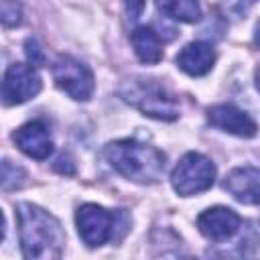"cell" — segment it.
I'll return each mask as SVG.
<instances>
[{
  "label": "cell",
  "mask_w": 260,
  "mask_h": 260,
  "mask_svg": "<svg viewBox=\"0 0 260 260\" xmlns=\"http://www.w3.org/2000/svg\"><path fill=\"white\" fill-rule=\"evenodd\" d=\"M18 238L24 258L30 260H55L61 258L65 248V232L61 221L32 203L16 205Z\"/></svg>",
  "instance_id": "cell-1"
},
{
  "label": "cell",
  "mask_w": 260,
  "mask_h": 260,
  "mask_svg": "<svg viewBox=\"0 0 260 260\" xmlns=\"http://www.w3.org/2000/svg\"><path fill=\"white\" fill-rule=\"evenodd\" d=\"M104 156L122 177L140 185L156 183L162 177L167 165V156L162 150L134 138L110 142L104 148Z\"/></svg>",
  "instance_id": "cell-2"
},
{
  "label": "cell",
  "mask_w": 260,
  "mask_h": 260,
  "mask_svg": "<svg viewBox=\"0 0 260 260\" xmlns=\"http://www.w3.org/2000/svg\"><path fill=\"white\" fill-rule=\"evenodd\" d=\"M118 93L126 104H130L148 118L171 122L179 116L177 100L156 79H146V77L126 79L122 81Z\"/></svg>",
  "instance_id": "cell-3"
},
{
  "label": "cell",
  "mask_w": 260,
  "mask_h": 260,
  "mask_svg": "<svg viewBox=\"0 0 260 260\" xmlns=\"http://www.w3.org/2000/svg\"><path fill=\"white\" fill-rule=\"evenodd\" d=\"M215 181V165L201 152H187L171 173V185L181 197L207 191Z\"/></svg>",
  "instance_id": "cell-4"
},
{
  "label": "cell",
  "mask_w": 260,
  "mask_h": 260,
  "mask_svg": "<svg viewBox=\"0 0 260 260\" xmlns=\"http://www.w3.org/2000/svg\"><path fill=\"white\" fill-rule=\"evenodd\" d=\"M53 79L61 91L77 102H87L93 93L95 81L91 69L73 55H59L53 63Z\"/></svg>",
  "instance_id": "cell-5"
},
{
  "label": "cell",
  "mask_w": 260,
  "mask_h": 260,
  "mask_svg": "<svg viewBox=\"0 0 260 260\" xmlns=\"http://www.w3.org/2000/svg\"><path fill=\"white\" fill-rule=\"evenodd\" d=\"M75 223L81 240L89 248H98L106 244L110 238H114V225L116 217L108 209L95 203H85L75 213Z\"/></svg>",
  "instance_id": "cell-6"
},
{
  "label": "cell",
  "mask_w": 260,
  "mask_h": 260,
  "mask_svg": "<svg viewBox=\"0 0 260 260\" xmlns=\"http://www.w3.org/2000/svg\"><path fill=\"white\" fill-rule=\"evenodd\" d=\"M41 75L24 63L8 65L2 81V102L6 106H16L32 100L41 91Z\"/></svg>",
  "instance_id": "cell-7"
},
{
  "label": "cell",
  "mask_w": 260,
  "mask_h": 260,
  "mask_svg": "<svg viewBox=\"0 0 260 260\" xmlns=\"http://www.w3.org/2000/svg\"><path fill=\"white\" fill-rule=\"evenodd\" d=\"M242 225V219L240 215L230 209V207H223V205H215V207H209L205 209L199 217H197V228L199 232L211 240V242H223V240H230L232 236L238 234Z\"/></svg>",
  "instance_id": "cell-8"
},
{
  "label": "cell",
  "mask_w": 260,
  "mask_h": 260,
  "mask_svg": "<svg viewBox=\"0 0 260 260\" xmlns=\"http://www.w3.org/2000/svg\"><path fill=\"white\" fill-rule=\"evenodd\" d=\"M207 118L215 128H219V130H223L228 134L240 136V138H252L258 132L256 122L244 110H240V108H236L232 104L211 106L207 110Z\"/></svg>",
  "instance_id": "cell-9"
},
{
  "label": "cell",
  "mask_w": 260,
  "mask_h": 260,
  "mask_svg": "<svg viewBox=\"0 0 260 260\" xmlns=\"http://www.w3.org/2000/svg\"><path fill=\"white\" fill-rule=\"evenodd\" d=\"M223 189L240 203L260 205V169L256 167L232 169L223 179Z\"/></svg>",
  "instance_id": "cell-10"
},
{
  "label": "cell",
  "mask_w": 260,
  "mask_h": 260,
  "mask_svg": "<svg viewBox=\"0 0 260 260\" xmlns=\"http://www.w3.org/2000/svg\"><path fill=\"white\" fill-rule=\"evenodd\" d=\"M16 146L30 158L37 160H45L49 158V154L53 152V138L49 134V128L35 120V122H26L22 124L14 134H12Z\"/></svg>",
  "instance_id": "cell-11"
},
{
  "label": "cell",
  "mask_w": 260,
  "mask_h": 260,
  "mask_svg": "<svg viewBox=\"0 0 260 260\" xmlns=\"http://www.w3.org/2000/svg\"><path fill=\"white\" fill-rule=\"evenodd\" d=\"M215 63V51L205 41H193L185 45L177 55V67L191 77H201L211 71Z\"/></svg>",
  "instance_id": "cell-12"
},
{
  "label": "cell",
  "mask_w": 260,
  "mask_h": 260,
  "mask_svg": "<svg viewBox=\"0 0 260 260\" xmlns=\"http://www.w3.org/2000/svg\"><path fill=\"white\" fill-rule=\"evenodd\" d=\"M130 43L132 49L136 53V57L146 63V65H156L162 59V45L158 35L150 28V26H138L132 30L130 35Z\"/></svg>",
  "instance_id": "cell-13"
},
{
  "label": "cell",
  "mask_w": 260,
  "mask_h": 260,
  "mask_svg": "<svg viewBox=\"0 0 260 260\" xmlns=\"http://www.w3.org/2000/svg\"><path fill=\"white\" fill-rule=\"evenodd\" d=\"M156 6L162 14L181 22H197L201 18L197 0H156Z\"/></svg>",
  "instance_id": "cell-14"
},
{
  "label": "cell",
  "mask_w": 260,
  "mask_h": 260,
  "mask_svg": "<svg viewBox=\"0 0 260 260\" xmlns=\"http://www.w3.org/2000/svg\"><path fill=\"white\" fill-rule=\"evenodd\" d=\"M24 179H26V173L22 167L10 162L8 158L2 160V189L4 191H12V189L22 187Z\"/></svg>",
  "instance_id": "cell-15"
},
{
  "label": "cell",
  "mask_w": 260,
  "mask_h": 260,
  "mask_svg": "<svg viewBox=\"0 0 260 260\" xmlns=\"http://www.w3.org/2000/svg\"><path fill=\"white\" fill-rule=\"evenodd\" d=\"M22 22V8L16 0H2V24L18 26Z\"/></svg>",
  "instance_id": "cell-16"
},
{
  "label": "cell",
  "mask_w": 260,
  "mask_h": 260,
  "mask_svg": "<svg viewBox=\"0 0 260 260\" xmlns=\"http://www.w3.org/2000/svg\"><path fill=\"white\" fill-rule=\"evenodd\" d=\"M24 53H26V57H28L30 65L41 67V65H45V63H47L45 51L41 49V45H39V41H37V39H28V41L24 43Z\"/></svg>",
  "instance_id": "cell-17"
},
{
  "label": "cell",
  "mask_w": 260,
  "mask_h": 260,
  "mask_svg": "<svg viewBox=\"0 0 260 260\" xmlns=\"http://www.w3.org/2000/svg\"><path fill=\"white\" fill-rule=\"evenodd\" d=\"M122 2H124L126 14L130 20H136L144 12V6H146V0H122Z\"/></svg>",
  "instance_id": "cell-18"
},
{
  "label": "cell",
  "mask_w": 260,
  "mask_h": 260,
  "mask_svg": "<svg viewBox=\"0 0 260 260\" xmlns=\"http://www.w3.org/2000/svg\"><path fill=\"white\" fill-rule=\"evenodd\" d=\"M254 41H256V45L260 47V20H258V24H256V32H254Z\"/></svg>",
  "instance_id": "cell-19"
},
{
  "label": "cell",
  "mask_w": 260,
  "mask_h": 260,
  "mask_svg": "<svg viewBox=\"0 0 260 260\" xmlns=\"http://www.w3.org/2000/svg\"><path fill=\"white\" fill-rule=\"evenodd\" d=\"M256 87H258V91H260V67H258V71H256Z\"/></svg>",
  "instance_id": "cell-20"
}]
</instances>
